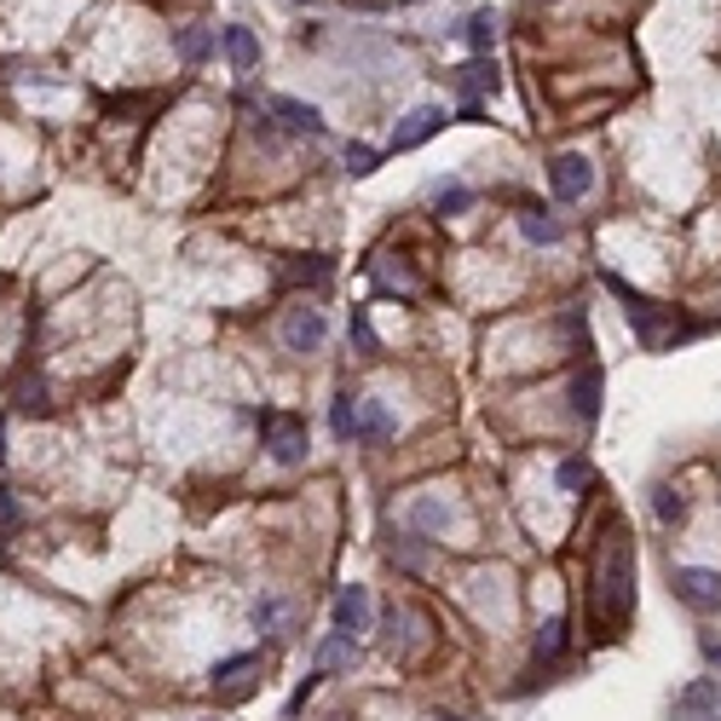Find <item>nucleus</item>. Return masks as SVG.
Returning <instances> with one entry per match:
<instances>
[{
    "label": "nucleus",
    "instance_id": "36",
    "mask_svg": "<svg viewBox=\"0 0 721 721\" xmlns=\"http://www.w3.org/2000/svg\"><path fill=\"white\" fill-rule=\"evenodd\" d=\"M433 721H462V715H433Z\"/></svg>",
    "mask_w": 721,
    "mask_h": 721
},
{
    "label": "nucleus",
    "instance_id": "6",
    "mask_svg": "<svg viewBox=\"0 0 721 721\" xmlns=\"http://www.w3.org/2000/svg\"><path fill=\"white\" fill-rule=\"evenodd\" d=\"M324 341H329V324H324V312L318 306H289V318H283V347L289 352H300V358H312V352H324Z\"/></svg>",
    "mask_w": 721,
    "mask_h": 721
},
{
    "label": "nucleus",
    "instance_id": "25",
    "mask_svg": "<svg viewBox=\"0 0 721 721\" xmlns=\"http://www.w3.org/2000/svg\"><path fill=\"white\" fill-rule=\"evenodd\" d=\"M329 277H335V266L324 254H306L300 266H289V283H312V289H329Z\"/></svg>",
    "mask_w": 721,
    "mask_h": 721
},
{
    "label": "nucleus",
    "instance_id": "32",
    "mask_svg": "<svg viewBox=\"0 0 721 721\" xmlns=\"http://www.w3.org/2000/svg\"><path fill=\"white\" fill-rule=\"evenodd\" d=\"M18 520H23V508L12 497V485H0V531H18Z\"/></svg>",
    "mask_w": 721,
    "mask_h": 721
},
{
    "label": "nucleus",
    "instance_id": "19",
    "mask_svg": "<svg viewBox=\"0 0 721 721\" xmlns=\"http://www.w3.org/2000/svg\"><path fill=\"white\" fill-rule=\"evenodd\" d=\"M248 624L261 629V635H289V601H254V612H248Z\"/></svg>",
    "mask_w": 721,
    "mask_h": 721
},
{
    "label": "nucleus",
    "instance_id": "30",
    "mask_svg": "<svg viewBox=\"0 0 721 721\" xmlns=\"http://www.w3.org/2000/svg\"><path fill=\"white\" fill-rule=\"evenodd\" d=\"M18 410H30V416H41V410H46V381L41 375L18 381Z\"/></svg>",
    "mask_w": 721,
    "mask_h": 721
},
{
    "label": "nucleus",
    "instance_id": "12",
    "mask_svg": "<svg viewBox=\"0 0 721 721\" xmlns=\"http://www.w3.org/2000/svg\"><path fill=\"white\" fill-rule=\"evenodd\" d=\"M676 721H721V687L715 681H692L676 692Z\"/></svg>",
    "mask_w": 721,
    "mask_h": 721
},
{
    "label": "nucleus",
    "instance_id": "17",
    "mask_svg": "<svg viewBox=\"0 0 721 721\" xmlns=\"http://www.w3.org/2000/svg\"><path fill=\"white\" fill-rule=\"evenodd\" d=\"M220 46H225L231 70H254V64H261V41H254V30H243V23H225Z\"/></svg>",
    "mask_w": 721,
    "mask_h": 721
},
{
    "label": "nucleus",
    "instance_id": "1",
    "mask_svg": "<svg viewBox=\"0 0 721 721\" xmlns=\"http://www.w3.org/2000/svg\"><path fill=\"white\" fill-rule=\"evenodd\" d=\"M595 606H601V617H606L612 629L635 612V554H629V537L624 531H606V543H601V560H595Z\"/></svg>",
    "mask_w": 721,
    "mask_h": 721
},
{
    "label": "nucleus",
    "instance_id": "33",
    "mask_svg": "<svg viewBox=\"0 0 721 721\" xmlns=\"http://www.w3.org/2000/svg\"><path fill=\"white\" fill-rule=\"evenodd\" d=\"M388 554L404 565V572H422V560H427V554H422V543H393Z\"/></svg>",
    "mask_w": 721,
    "mask_h": 721
},
{
    "label": "nucleus",
    "instance_id": "9",
    "mask_svg": "<svg viewBox=\"0 0 721 721\" xmlns=\"http://www.w3.org/2000/svg\"><path fill=\"white\" fill-rule=\"evenodd\" d=\"M445 121H450L445 105H416V110H410V116L393 127V150H416V145H427Z\"/></svg>",
    "mask_w": 721,
    "mask_h": 721
},
{
    "label": "nucleus",
    "instance_id": "28",
    "mask_svg": "<svg viewBox=\"0 0 721 721\" xmlns=\"http://www.w3.org/2000/svg\"><path fill=\"white\" fill-rule=\"evenodd\" d=\"M347 329H352V341H358V347H364L370 358L381 352V341H375V329H370V312H364V306H352V318H347Z\"/></svg>",
    "mask_w": 721,
    "mask_h": 721
},
{
    "label": "nucleus",
    "instance_id": "27",
    "mask_svg": "<svg viewBox=\"0 0 721 721\" xmlns=\"http://www.w3.org/2000/svg\"><path fill=\"white\" fill-rule=\"evenodd\" d=\"M554 479H560V491H572V497H577V491H583V485H589V479H595V468H589V462H583V456H565Z\"/></svg>",
    "mask_w": 721,
    "mask_h": 721
},
{
    "label": "nucleus",
    "instance_id": "4",
    "mask_svg": "<svg viewBox=\"0 0 721 721\" xmlns=\"http://www.w3.org/2000/svg\"><path fill=\"white\" fill-rule=\"evenodd\" d=\"M370 624H375L370 589H364V583H341V589H335L329 629H335V635H347V640H358V635H370Z\"/></svg>",
    "mask_w": 721,
    "mask_h": 721
},
{
    "label": "nucleus",
    "instance_id": "34",
    "mask_svg": "<svg viewBox=\"0 0 721 721\" xmlns=\"http://www.w3.org/2000/svg\"><path fill=\"white\" fill-rule=\"evenodd\" d=\"M704 664H710L715 676H721V640H704Z\"/></svg>",
    "mask_w": 721,
    "mask_h": 721
},
{
    "label": "nucleus",
    "instance_id": "18",
    "mask_svg": "<svg viewBox=\"0 0 721 721\" xmlns=\"http://www.w3.org/2000/svg\"><path fill=\"white\" fill-rule=\"evenodd\" d=\"M560 653H565V617H543L531 640V664H554Z\"/></svg>",
    "mask_w": 721,
    "mask_h": 721
},
{
    "label": "nucleus",
    "instance_id": "3",
    "mask_svg": "<svg viewBox=\"0 0 721 721\" xmlns=\"http://www.w3.org/2000/svg\"><path fill=\"white\" fill-rule=\"evenodd\" d=\"M261 445L272 450L277 468H300L306 450H312V439H306V422L289 416V410H266V416H261Z\"/></svg>",
    "mask_w": 721,
    "mask_h": 721
},
{
    "label": "nucleus",
    "instance_id": "7",
    "mask_svg": "<svg viewBox=\"0 0 721 721\" xmlns=\"http://www.w3.org/2000/svg\"><path fill=\"white\" fill-rule=\"evenodd\" d=\"M549 185H554L560 202H583L595 191V168H589V157H577V150H560L549 162Z\"/></svg>",
    "mask_w": 721,
    "mask_h": 721
},
{
    "label": "nucleus",
    "instance_id": "13",
    "mask_svg": "<svg viewBox=\"0 0 721 721\" xmlns=\"http://www.w3.org/2000/svg\"><path fill=\"white\" fill-rule=\"evenodd\" d=\"M456 87H462V110H485V93H497V64L491 59H474L456 70Z\"/></svg>",
    "mask_w": 721,
    "mask_h": 721
},
{
    "label": "nucleus",
    "instance_id": "29",
    "mask_svg": "<svg viewBox=\"0 0 721 721\" xmlns=\"http://www.w3.org/2000/svg\"><path fill=\"white\" fill-rule=\"evenodd\" d=\"M352 410H358L352 393H335V404H329V427L341 433V439H352Z\"/></svg>",
    "mask_w": 721,
    "mask_h": 721
},
{
    "label": "nucleus",
    "instance_id": "24",
    "mask_svg": "<svg viewBox=\"0 0 721 721\" xmlns=\"http://www.w3.org/2000/svg\"><path fill=\"white\" fill-rule=\"evenodd\" d=\"M352 658H358V640H347V635H329L318 647V669H347Z\"/></svg>",
    "mask_w": 721,
    "mask_h": 721
},
{
    "label": "nucleus",
    "instance_id": "22",
    "mask_svg": "<svg viewBox=\"0 0 721 721\" xmlns=\"http://www.w3.org/2000/svg\"><path fill=\"white\" fill-rule=\"evenodd\" d=\"M209 53H214V30H202V23L179 30V59H185V64H202Z\"/></svg>",
    "mask_w": 721,
    "mask_h": 721
},
{
    "label": "nucleus",
    "instance_id": "11",
    "mask_svg": "<svg viewBox=\"0 0 721 721\" xmlns=\"http://www.w3.org/2000/svg\"><path fill=\"white\" fill-rule=\"evenodd\" d=\"M601 388H606V375H601L595 358H589V364L572 375V393H565V399H572V416L583 427H595V416H601Z\"/></svg>",
    "mask_w": 721,
    "mask_h": 721
},
{
    "label": "nucleus",
    "instance_id": "37",
    "mask_svg": "<svg viewBox=\"0 0 721 721\" xmlns=\"http://www.w3.org/2000/svg\"><path fill=\"white\" fill-rule=\"evenodd\" d=\"M0 560H7V537H0Z\"/></svg>",
    "mask_w": 721,
    "mask_h": 721
},
{
    "label": "nucleus",
    "instance_id": "31",
    "mask_svg": "<svg viewBox=\"0 0 721 721\" xmlns=\"http://www.w3.org/2000/svg\"><path fill=\"white\" fill-rule=\"evenodd\" d=\"M410 629H416V612H388V647H410Z\"/></svg>",
    "mask_w": 721,
    "mask_h": 721
},
{
    "label": "nucleus",
    "instance_id": "23",
    "mask_svg": "<svg viewBox=\"0 0 721 721\" xmlns=\"http://www.w3.org/2000/svg\"><path fill=\"white\" fill-rule=\"evenodd\" d=\"M433 202H439V214H468L474 209V191L462 185V179H445V185H433Z\"/></svg>",
    "mask_w": 721,
    "mask_h": 721
},
{
    "label": "nucleus",
    "instance_id": "14",
    "mask_svg": "<svg viewBox=\"0 0 721 721\" xmlns=\"http://www.w3.org/2000/svg\"><path fill=\"white\" fill-rule=\"evenodd\" d=\"M272 116H283V127H295V134H324V110L318 105H300V98H289V93H277L272 98Z\"/></svg>",
    "mask_w": 721,
    "mask_h": 721
},
{
    "label": "nucleus",
    "instance_id": "26",
    "mask_svg": "<svg viewBox=\"0 0 721 721\" xmlns=\"http://www.w3.org/2000/svg\"><path fill=\"white\" fill-rule=\"evenodd\" d=\"M341 157H347V173H352V179H364V173H375V168H381V150H370L364 139H352V145L341 150Z\"/></svg>",
    "mask_w": 721,
    "mask_h": 721
},
{
    "label": "nucleus",
    "instance_id": "10",
    "mask_svg": "<svg viewBox=\"0 0 721 721\" xmlns=\"http://www.w3.org/2000/svg\"><path fill=\"white\" fill-rule=\"evenodd\" d=\"M393 410L381 404V399H358V410H352V445H388L393 439Z\"/></svg>",
    "mask_w": 721,
    "mask_h": 721
},
{
    "label": "nucleus",
    "instance_id": "15",
    "mask_svg": "<svg viewBox=\"0 0 721 721\" xmlns=\"http://www.w3.org/2000/svg\"><path fill=\"white\" fill-rule=\"evenodd\" d=\"M520 237L537 243V248H554V243H565V225L549 209H537V202H531V209H520Z\"/></svg>",
    "mask_w": 721,
    "mask_h": 721
},
{
    "label": "nucleus",
    "instance_id": "39",
    "mask_svg": "<svg viewBox=\"0 0 721 721\" xmlns=\"http://www.w3.org/2000/svg\"><path fill=\"white\" fill-rule=\"evenodd\" d=\"M209 721H214V715H209Z\"/></svg>",
    "mask_w": 721,
    "mask_h": 721
},
{
    "label": "nucleus",
    "instance_id": "35",
    "mask_svg": "<svg viewBox=\"0 0 721 721\" xmlns=\"http://www.w3.org/2000/svg\"><path fill=\"white\" fill-rule=\"evenodd\" d=\"M0 450H7V422H0Z\"/></svg>",
    "mask_w": 721,
    "mask_h": 721
},
{
    "label": "nucleus",
    "instance_id": "20",
    "mask_svg": "<svg viewBox=\"0 0 721 721\" xmlns=\"http://www.w3.org/2000/svg\"><path fill=\"white\" fill-rule=\"evenodd\" d=\"M653 513H658V526H681L687 520V497L676 491V485H653Z\"/></svg>",
    "mask_w": 721,
    "mask_h": 721
},
{
    "label": "nucleus",
    "instance_id": "16",
    "mask_svg": "<svg viewBox=\"0 0 721 721\" xmlns=\"http://www.w3.org/2000/svg\"><path fill=\"white\" fill-rule=\"evenodd\" d=\"M456 35L474 46V59H491V46H497V12H491V7L468 12V18H462V30H456Z\"/></svg>",
    "mask_w": 721,
    "mask_h": 721
},
{
    "label": "nucleus",
    "instance_id": "21",
    "mask_svg": "<svg viewBox=\"0 0 721 721\" xmlns=\"http://www.w3.org/2000/svg\"><path fill=\"white\" fill-rule=\"evenodd\" d=\"M445 520H450V508L439 497H416V502H410V526H416V531H445Z\"/></svg>",
    "mask_w": 721,
    "mask_h": 721
},
{
    "label": "nucleus",
    "instance_id": "2",
    "mask_svg": "<svg viewBox=\"0 0 721 721\" xmlns=\"http://www.w3.org/2000/svg\"><path fill=\"white\" fill-rule=\"evenodd\" d=\"M601 283H606V289H612L617 300H624V318H629V329L640 335V347H664L669 335L681 341V329H669V312H664L658 300H647L640 289H629V283L617 277V272H601Z\"/></svg>",
    "mask_w": 721,
    "mask_h": 721
},
{
    "label": "nucleus",
    "instance_id": "5",
    "mask_svg": "<svg viewBox=\"0 0 721 721\" xmlns=\"http://www.w3.org/2000/svg\"><path fill=\"white\" fill-rule=\"evenodd\" d=\"M669 589H676V601L692 606V612H721V572H710V565H676Z\"/></svg>",
    "mask_w": 721,
    "mask_h": 721
},
{
    "label": "nucleus",
    "instance_id": "8",
    "mask_svg": "<svg viewBox=\"0 0 721 721\" xmlns=\"http://www.w3.org/2000/svg\"><path fill=\"white\" fill-rule=\"evenodd\" d=\"M254 669H261V658H254V653H237V658H225V664H214V692H220V699L225 704H237V699H248V692H254Z\"/></svg>",
    "mask_w": 721,
    "mask_h": 721
},
{
    "label": "nucleus",
    "instance_id": "38",
    "mask_svg": "<svg viewBox=\"0 0 721 721\" xmlns=\"http://www.w3.org/2000/svg\"><path fill=\"white\" fill-rule=\"evenodd\" d=\"M300 7H312V0H300Z\"/></svg>",
    "mask_w": 721,
    "mask_h": 721
}]
</instances>
